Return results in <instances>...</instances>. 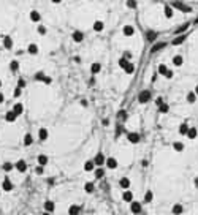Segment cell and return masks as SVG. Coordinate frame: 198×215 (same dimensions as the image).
<instances>
[{
  "label": "cell",
  "instance_id": "cell-18",
  "mask_svg": "<svg viewBox=\"0 0 198 215\" xmlns=\"http://www.w3.org/2000/svg\"><path fill=\"white\" fill-rule=\"evenodd\" d=\"M16 119H18V116L16 114H14V112L13 111H8V112H6V114H5V120H6V122H16Z\"/></svg>",
  "mask_w": 198,
  "mask_h": 215
},
{
  "label": "cell",
  "instance_id": "cell-57",
  "mask_svg": "<svg viewBox=\"0 0 198 215\" xmlns=\"http://www.w3.org/2000/svg\"><path fill=\"white\" fill-rule=\"evenodd\" d=\"M3 101H5V97H3V93L0 92V103H3Z\"/></svg>",
  "mask_w": 198,
  "mask_h": 215
},
{
  "label": "cell",
  "instance_id": "cell-25",
  "mask_svg": "<svg viewBox=\"0 0 198 215\" xmlns=\"http://www.w3.org/2000/svg\"><path fill=\"white\" fill-rule=\"evenodd\" d=\"M3 46H5V49H11V48H13V38H11V37H5V38H3Z\"/></svg>",
  "mask_w": 198,
  "mask_h": 215
},
{
  "label": "cell",
  "instance_id": "cell-17",
  "mask_svg": "<svg viewBox=\"0 0 198 215\" xmlns=\"http://www.w3.org/2000/svg\"><path fill=\"white\" fill-rule=\"evenodd\" d=\"M37 161H38V166H46L48 165V161H49V158L46 157V155H38V158H37Z\"/></svg>",
  "mask_w": 198,
  "mask_h": 215
},
{
  "label": "cell",
  "instance_id": "cell-39",
  "mask_svg": "<svg viewBox=\"0 0 198 215\" xmlns=\"http://www.w3.org/2000/svg\"><path fill=\"white\" fill-rule=\"evenodd\" d=\"M14 168L13 163H10V161H6V163H3V171H6V173H10L11 169Z\"/></svg>",
  "mask_w": 198,
  "mask_h": 215
},
{
  "label": "cell",
  "instance_id": "cell-35",
  "mask_svg": "<svg viewBox=\"0 0 198 215\" xmlns=\"http://www.w3.org/2000/svg\"><path fill=\"white\" fill-rule=\"evenodd\" d=\"M163 11H165V18H168V19H170V18H173V16H174V11H173L171 6H168V5H166Z\"/></svg>",
  "mask_w": 198,
  "mask_h": 215
},
{
  "label": "cell",
  "instance_id": "cell-43",
  "mask_svg": "<svg viewBox=\"0 0 198 215\" xmlns=\"http://www.w3.org/2000/svg\"><path fill=\"white\" fill-rule=\"evenodd\" d=\"M45 78H46V75L43 71H38L37 75H35V79H37V81H45Z\"/></svg>",
  "mask_w": 198,
  "mask_h": 215
},
{
  "label": "cell",
  "instance_id": "cell-6",
  "mask_svg": "<svg viewBox=\"0 0 198 215\" xmlns=\"http://www.w3.org/2000/svg\"><path fill=\"white\" fill-rule=\"evenodd\" d=\"M130 210H132V214H139L141 212V202H138V201H132L130 202Z\"/></svg>",
  "mask_w": 198,
  "mask_h": 215
},
{
  "label": "cell",
  "instance_id": "cell-9",
  "mask_svg": "<svg viewBox=\"0 0 198 215\" xmlns=\"http://www.w3.org/2000/svg\"><path fill=\"white\" fill-rule=\"evenodd\" d=\"M71 38H73V41H75V43H81L84 40V33L81 32V30H75L73 35H71Z\"/></svg>",
  "mask_w": 198,
  "mask_h": 215
},
{
  "label": "cell",
  "instance_id": "cell-58",
  "mask_svg": "<svg viewBox=\"0 0 198 215\" xmlns=\"http://www.w3.org/2000/svg\"><path fill=\"white\" fill-rule=\"evenodd\" d=\"M141 166H147V160H141Z\"/></svg>",
  "mask_w": 198,
  "mask_h": 215
},
{
  "label": "cell",
  "instance_id": "cell-7",
  "mask_svg": "<svg viewBox=\"0 0 198 215\" xmlns=\"http://www.w3.org/2000/svg\"><path fill=\"white\" fill-rule=\"evenodd\" d=\"M122 33L125 35V37H133V35H135V27H133V25H130V24L124 25Z\"/></svg>",
  "mask_w": 198,
  "mask_h": 215
},
{
  "label": "cell",
  "instance_id": "cell-26",
  "mask_svg": "<svg viewBox=\"0 0 198 215\" xmlns=\"http://www.w3.org/2000/svg\"><path fill=\"white\" fill-rule=\"evenodd\" d=\"M103 29H105V22L103 21H95L94 22V30L95 32H102Z\"/></svg>",
  "mask_w": 198,
  "mask_h": 215
},
{
  "label": "cell",
  "instance_id": "cell-29",
  "mask_svg": "<svg viewBox=\"0 0 198 215\" xmlns=\"http://www.w3.org/2000/svg\"><path fill=\"white\" fill-rule=\"evenodd\" d=\"M177 131H179V135L185 136V135H187V131H189V125L187 123H181L179 125V130H177Z\"/></svg>",
  "mask_w": 198,
  "mask_h": 215
},
{
  "label": "cell",
  "instance_id": "cell-53",
  "mask_svg": "<svg viewBox=\"0 0 198 215\" xmlns=\"http://www.w3.org/2000/svg\"><path fill=\"white\" fill-rule=\"evenodd\" d=\"M165 78H168V79H171V78H173V71H171V70H168V71L165 73Z\"/></svg>",
  "mask_w": 198,
  "mask_h": 215
},
{
  "label": "cell",
  "instance_id": "cell-41",
  "mask_svg": "<svg viewBox=\"0 0 198 215\" xmlns=\"http://www.w3.org/2000/svg\"><path fill=\"white\" fill-rule=\"evenodd\" d=\"M166 46V43H157V44L152 48V52H155V51H160V49H163Z\"/></svg>",
  "mask_w": 198,
  "mask_h": 215
},
{
  "label": "cell",
  "instance_id": "cell-49",
  "mask_svg": "<svg viewBox=\"0 0 198 215\" xmlns=\"http://www.w3.org/2000/svg\"><path fill=\"white\" fill-rule=\"evenodd\" d=\"M187 29H189V25H187V24H185V25H182V27H179V29H177V30H176V33H177V35H179V33H182V32H185V30H187Z\"/></svg>",
  "mask_w": 198,
  "mask_h": 215
},
{
  "label": "cell",
  "instance_id": "cell-5",
  "mask_svg": "<svg viewBox=\"0 0 198 215\" xmlns=\"http://www.w3.org/2000/svg\"><path fill=\"white\" fill-rule=\"evenodd\" d=\"M2 190L3 191H11L13 190V182L10 180V177H5L2 182Z\"/></svg>",
  "mask_w": 198,
  "mask_h": 215
},
{
  "label": "cell",
  "instance_id": "cell-22",
  "mask_svg": "<svg viewBox=\"0 0 198 215\" xmlns=\"http://www.w3.org/2000/svg\"><path fill=\"white\" fill-rule=\"evenodd\" d=\"M11 111H13L16 116H21V114H22V111H24V106H22L21 103H16V104L13 106V109H11Z\"/></svg>",
  "mask_w": 198,
  "mask_h": 215
},
{
  "label": "cell",
  "instance_id": "cell-32",
  "mask_svg": "<svg viewBox=\"0 0 198 215\" xmlns=\"http://www.w3.org/2000/svg\"><path fill=\"white\" fill-rule=\"evenodd\" d=\"M184 41H185V35H177V37L173 40V44L177 46V44H181V43H184Z\"/></svg>",
  "mask_w": 198,
  "mask_h": 215
},
{
  "label": "cell",
  "instance_id": "cell-20",
  "mask_svg": "<svg viewBox=\"0 0 198 215\" xmlns=\"http://www.w3.org/2000/svg\"><path fill=\"white\" fill-rule=\"evenodd\" d=\"M182 63H184V57H182V56L177 54V56L173 57V65L174 66H182Z\"/></svg>",
  "mask_w": 198,
  "mask_h": 215
},
{
  "label": "cell",
  "instance_id": "cell-63",
  "mask_svg": "<svg viewBox=\"0 0 198 215\" xmlns=\"http://www.w3.org/2000/svg\"><path fill=\"white\" fill-rule=\"evenodd\" d=\"M43 215H51V214H48V212H45V214H43Z\"/></svg>",
  "mask_w": 198,
  "mask_h": 215
},
{
  "label": "cell",
  "instance_id": "cell-28",
  "mask_svg": "<svg viewBox=\"0 0 198 215\" xmlns=\"http://www.w3.org/2000/svg\"><path fill=\"white\" fill-rule=\"evenodd\" d=\"M32 144H33V136L30 135V133H27V135L24 136V146L29 147V146H32Z\"/></svg>",
  "mask_w": 198,
  "mask_h": 215
},
{
  "label": "cell",
  "instance_id": "cell-50",
  "mask_svg": "<svg viewBox=\"0 0 198 215\" xmlns=\"http://www.w3.org/2000/svg\"><path fill=\"white\" fill-rule=\"evenodd\" d=\"M132 57H133V54H132L130 51H125V54H124V59H127V60L132 62Z\"/></svg>",
  "mask_w": 198,
  "mask_h": 215
},
{
  "label": "cell",
  "instance_id": "cell-3",
  "mask_svg": "<svg viewBox=\"0 0 198 215\" xmlns=\"http://www.w3.org/2000/svg\"><path fill=\"white\" fill-rule=\"evenodd\" d=\"M105 165H106L108 169H116L117 168V160H116L114 157H110V158H106V161H105Z\"/></svg>",
  "mask_w": 198,
  "mask_h": 215
},
{
  "label": "cell",
  "instance_id": "cell-47",
  "mask_svg": "<svg viewBox=\"0 0 198 215\" xmlns=\"http://www.w3.org/2000/svg\"><path fill=\"white\" fill-rule=\"evenodd\" d=\"M38 33H40V35H46V32H48V30H46V27L45 25H38Z\"/></svg>",
  "mask_w": 198,
  "mask_h": 215
},
{
  "label": "cell",
  "instance_id": "cell-38",
  "mask_svg": "<svg viewBox=\"0 0 198 215\" xmlns=\"http://www.w3.org/2000/svg\"><path fill=\"white\" fill-rule=\"evenodd\" d=\"M127 8H130V10H135L138 6V3H136V0H127Z\"/></svg>",
  "mask_w": 198,
  "mask_h": 215
},
{
  "label": "cell",
  "instance_id": "cell-21",
  "mask_svg": "<svg viewBox=\"0 0 198 215\" xmlns=\"http://www.w3.org/2000/svg\"><path fill=\"white\" fill-rule=\"evenodd\" d=\"M94 169H95L94 161H92V160H87V161L84 163V171H86V173H91V171H94Z\"/></svg>",
  "mask_w": 198,
  "mask_h": 215
},
{
  "label": "cell",
  "instance_id": "cell-62",
  "mask_svg": "<svg viewBox=\"0 0 198 215\" xmlns=\"http://www.w3.org/2000/svg\"><path fill=\"white\" fill-rule=\"evenodd\" d=\"M0 89H2V79H0Z\"/></svg>",
  "mask_w": 198,
  "mask_h": 215
},
{
  "label": "cell",
  "instance_id": "cell-19",
  "mask_svg": "<svg viewBox=\"0 0 198 215\" xmlns=\"http://www.w3.org/2000/svg\"><path fill=\"white\" fill-rule=\"evenodd\" d=\"M27 52L32 54V56H37V54H38V44H35V43H30L29 48H27Z\"/></svg>",
  "mask_w": 198,
  "mask_h": 215
},
{
  "label": "cell",
  "instance_id": "cell-10",
  "mask_svg": "<svg viewBox=\"0 0 198 215\" xmlns=\"http://www.w3.org/2000/svg\"><path fill=\"white\" fill-rule=\"evenodd\" d=\"M29 18H30V21H32V22H40V21H41V14L38 13L37 10H32V11H30Z\"/></svg>",
  "mask_w": 198,
  "mask_h": 215
},
{
  "label": "cell",
  "instance_id": "cell-12",
  "mask_svg": "<svg viewBox=\"0 0 198 215\" xmlns=\"http://www.w3.org/2000/svg\"><path fill=\"white\" fill-rule=\"evenodd\" d=\"M127 139H129V142L130 144H136V142H139V135L138 133H129V135H127Z\"/></svg>",
  "mask_w": 198,
  "mask_h": 215
},
{
  "label": "cell",
  "instance_id": "cell-60",
  "mask_svg": "<svg viewBox=\"0 0 198 215\" xmlns=\"http://www.w3.org/2000/svg\"><path fill=\"white\" fill-rule=\"evenodd\" d=\"M51 2H52V3H56V5H57V3H60L62 0H51Z\"/></svg>",
  "mask_w": 198,
  "mask_h": 215
},
{
  "label": "cell",
  "instance_id": "cell-13",
  "mask_svg": "<svg viewBox=\"0 0 198 215\" xmlns=\"http://www.w3.org/2000/svg\"><path fill=\"white\" fill-rule=\"evenodd\" d=\"M122 199H124L125 202H132V201H133V193H132V190H124Z\"/></svg>",
  "mask_w": 198,
  "mask_h": 215
},
{
  "label": "cell",
  "instance_id": "cell-2",
  "mask_svg": "<svg viewBox=\"0 0 198 215\" xmlns=\"http://www.w3.org/2000/svg\"><path fill=\"white\" fill-rule=\"evenodd\" d=\"M151 100V92L149 90H143V92H139V95H138V101L139 103H147V101Z\"/></svg>",
  "mask_w": 198,
  "mask_h": 215
},
{
  "label": "cell",
  "instance_id": "cell-24",
  "mask_svg": "<svg viewBox=\"0 0 198 215\" xmlns=\"http://www.w3.org/2000/svg\"><path fill=\"white\" fill-rule=\"evenodd\" d=\"M171 212L174 215H181L182 212H184V207H182V204H174L173 209H171Z\"/></svg>",
  "mask_w": 198,
  "mask_h": 215
},
{
  "label": "cell",
  "instance_id": "cell-15",
  "mask_svg": "<svg viewBox=\"0 0 198 215\" xmlns=\"http://www.w3.org/2000/svg\"><path fill=\"white\" fill-rule=\"evenodd\" d=\"M79 214H81V206L73 204L68 207V215H79Z\"/></svg>",
  "mask_w": 198,
  "mask_h": 215
},
{
  "label": "cell",
  "instance_id": "cell-11",
  "mask_svg": "<svg viewBox=\"0 0 198 215\" xmlns=\"http://www.w3.org/2000/svg\"><path fill=\"white\" fill-rule=\"evenodd\" d=\"M130 185H132V183H130V179L129 177H122L121 180H119V187H121L122 190H129Z\"/></svg>",
  "mask_w": 198,
  "mask_h": 215
},
{
  "label": "cell",
  "instance_id": "cell-30",
  "mask_svg": "<svg viewBox=\"0 0 198 215\" xmlns=\"http://www.w3.org/2000/svg\"><path fill=\"white\" fill-rule=\"evenodd\" d=\"M168 71V66H166L165 63H160L158 65V68H157V75H163L165 76V73Z\"/></svg>",
  "mask_w": 198,
  "mask_h": 215
},
{
  "label": "cell",
  "instance_id": "cell-36",
  "mask_svg": "<svg viewBox=\"0 0 198 215\" xmlns=\"http://www.w3.org/2000/svg\"><path fill=\"white\" fill-rule=\"evenodd\" d=\"M94 174H95L97 179H102L103 176H105V169H103V168H95V169H94Z\"/></svg>",
  "mask_w": 198,
  "mask_h": 215
},
{
  "label": "cell",
  "instance_id": "cell-61",
  "mask_svg": "<svg viewBox=\"0 0 198 215\" xmlns=\"http://www.w3.org/2000/svg\"><path fill=\"white\" fill-rule=\"evenodd\" d=\"M193 92H195V95L198 97V85H195V90H193Z\"/></svg>",
  "mask_w": 198,
  "mask_h": 215
},
{
  "label": "cell",
  "instance_id": "cell-8",
  "mask_svg": "<svg viewBox=\"0 0 198 215\" xmlns=\"http://www.w3.org/2000/svg\"><path fill=\"white\" fill-rule=\"evenodd\" d=\"M45 210H46L48 214H52L54 210H56V204H54V201H51V199L45 201Z\"/></svg>",
  "mask_w": 198,
  "mask_h": 215
},
{
  "label": "cell",
  "instance_id": "cell-27",
  "mask_svg": "<svg viewBox=\"0 0 198 215\" xmlns=\"http://www.w3.org/2000/svg\"><path fill=\"white\" fill-rule=\"evenodd\" d=\"M100 70H102V63H98V62H95V63H92V66H91V71H92V75H97V73H100Z\"/></svg>",
  "mask_w": 198,
  "mask_h": 215
},
{
  "label": "cell",
  "instance_id": "cell-14",
  "mask_svg": "<svg viewBox=\"0 0 198 215\" xmlns=\"http://www.w3.org/2000/svg\"><path fill=\"white\" fill-rule=\"evenodd\" d=\"M187 136L189 139H195L197 136H198V128H195V127H189V131H187Z\"/></svg>",
  "mask_w": 198,
  "mask_h": 215
},
{
  "label": "cell",
  "instance_id": "cell-40",
  "mask_svg": "<svg viewBox=\"0 0 198 215\" xmlns=\"http://www.w3.org/2000/svg\"><path fill=\"white\" fill-rule=\"evenodd\" d=\"M146 37H147V40H149V41H154L155 38H157V33L152 32V30H149V32L146 33Z\"/></svg>",
  "mask_w": 198,
  "mask_h": 215
},
{
  "label": "cell",
  "instance_id": "cell-34",
  "mask_svg": "<svg viewBox=\"0 0 198 215\" xmlns=\"http://www.w3.org/2000/svg\"><path fill=\"white\" fill-rule=\"evenodd\" d=\"M124 71H125L127 75H132V73L135 71V65L132 63V62H129V63L125 65V68H124Z\"/></svg>",
  "mask_w": 198,
  "mask_h": 215
},
{
  "label": "cell",
  "instance_id": "cell-51",
  "mask_svg": "<svg viewBox=\"0 0 198 215\" xmlns=\"http://www.w3.org/2000/svg\"><path fill=\"white\" fill-rule=\"evenodd\" d=\"M117 116L121 117V120H125V119H127V112H125V111H119Z\"/></svg>",
  "mask_w": 198,
  "mask_h": 215
},
{
  "label": "cell",
  "instance_id": "cell-4",
  "mask_svg": "<svg viewBox=\"0 0 198 215\" xmlns=\"http://www.w3.org/2000/svg\"><path fill=\"white\" fill-rule=\"evenodd\" d=\"M14 168H16L19 173H25V171H27V163H25V160H18V161L14 163Z\"/></svg>",
  "mask_w": 198,
  "mask_h": 215
},
{
  "label": "cell",
  "instance_id": "cell-42",
  "mask_svg": "<svg viewBox=\"0 0 198 215\" xmlns=\"http://www.w3.org/2000/svg\"><path fill=\"white\" fill-rule=\"evenodd\" d=\"M158 111H160V112H168L170 111V106L166 103H162L160 106H158Z\"/></svg>",
  "mask_w": 198,
  "mask_h": 215
},
{
  "label": "cell",
  "instance_id": "cell-59",
  "mask_svg": "<svg viewBox=\"0 0 198 215\" xmlns=\"http://www.w3.org/2000/svg\"><path fill=\"white\" fill-rule=\"evenodd\" d=\"M193 183H195V187H198V177L193 179Z\"/></svg>",
  "mask_w": 198,
  "mask_h": 215
},
{
  "label": "cell",
  "instance_id": "cell-52",
  "mask_svg": "<svg viewBox=\"0 0 198 215\" xmlns=\"http://www.w3.org/2000/svg\"><path fill=\"white\" fill-rule=\"evenodd\" d=\"M24 85H25V81L21 78V79H19V82H18V87H19V89H22V87H24Z\"/></svg>",
  "mask_w": 198,
  "mask_h": 215
},
{
  "label": "cell",
  "instance_id": "cell-31",
  "mask_svg": "<svg viewBox=\"0 0 198 215\" xmlns=\"http://www.w3.org/2000/svg\"><path fill=\"white\" fill-rule=\"evenodd\" d=\"M94 190H95V185L92 182H87L86 185H84V191H86V193H94Z\"/></svg>",
  "mask_w": 198,
  "mask_h": 215
},
{
  "label": "cell",
  "instance_id": "cell-1",
  "mask_svg": "<svg viewBox=\"0 0 198 215\" xmlns=\"http://www.w3.org/2000/svg\"><path fill=\"white\" fill-rule=\"evenodd\" d=\"M92 161H94L95 168H102V166L105 165V161H106V157H105L102 152H98V154L94 157V160H92Z\"/></svg>",
  "mask_w": 198,
  "mask_h": 215
},
{
  "label": "cell",
  "instance_id": "cell-37",
  "mask_svg": "<svg viewBox=\"0 0 198 215\" xmlns=\"http://www.w3.org/2000/svg\"><path fill=\"white\" fill-rule=\"evenodd\" d=\"M10 70L11 71H18L19 70V62L18 60H11L10 62Z\"/></svg>",
  "mask_w": 198,
  "mask_h": 215
},
{
  "label": "cell",
  "instance_id": "cell-33",
  "mask_svg": "<svg viewBox=\"0 0 198 215\" xmlns=\"http://www.w3.org/2000/svg\"><path fill=\"white\" fill-rule=\"evenodd\" d=\"M184 147H185L184 142H179V141H176V142L173 144V149L176 152H182V150H184Z\"/></svg>",
  "mask_w": 198,
  "mask_h": 215
},
{
  "label": "cell",
  "instance_id": "cell-45",
  "mask_svg": "<svg viewBox=\"0 0 198 215\" xmlns=\"http://www.w3.org/2000/svg\"><path fill=\"white\" fill-rule=\"evenodd\" d=\"M152 201V191H146L144 195V202H151Z\"/></svg>",
  "mask_w": 198,
  "mask_h": 215
},
{
  "label": "cell",
  "instance_id": "cell-55",
  "mask_svg": "<svg viewBox=\"0 0 198 215\" xmlns=\"http://www.w3.org/2000/svg\"><path fill=\"white\" fill-rule=\"evenodd\" d=\"M162 103H163V98H162V97H158V98H157V101H155V104H157V106H160Z\"/></svg>",
  "mask_w": 198,
  "mask_h": 215
},
{
  "label": "cell",
  "instance_id": "cell-46",
  "mask_svg": "<svg viewBox=\"0 0 198 215\" xmlns=\"http://www.w3.org/2000/svg\"><path fill=\"white\" fill-rule=\"evenodd\" d=\"M174 6H176V8H179V10H184V11H190V8H189V6L182 5V3H174Z\"/></svg>",
  "mask_w": 198,
  "mask_h": 215
},
{
  "label": "cell",
  "instance_id": "cell-23",
  "mask_svg": "<svg viewBox=\"0 0 198 215\" xmlns=\"http://www.w3.org/2000/svg\"><path fill=\"white\" fill-rule=\"evenodd\" d=\"M197 98H198V97L195 95V92H189L187 93V97H185V100H187V103H190V104H193V103H195V101H197Z\"/></svg>",
  "mask_w": 198,
  "mask_h": 215
},
{
  "label": "cell",
  "instance_id": "cell-54",
  "mask_svg": "<svg viewBox=\"0 0 198 215\" xmlns=\"http://www.w3.org/2000/svg\"><path fill=\"white\" fill-rule=\"evenodd\" d=\"M21 89H19V87H16V90H14V97H16V98H18V97H21Z\"/></svg>",
  "mask_w": 198,
  "mask_h": 215
},
{
  "label": "cell",
  "instance_id": "cell-56",
  "mask_svg": "<svg viewBox=\"0 0 198 215\" xmlns=\"http://www.w3.org/2000/svg\"><path fill=\"white\" fill-rule=\"evenodd\" d=\"M43 82H45V84H51V82H52V79H51V78H49V76H46Z\"/></svg>",
  "mask_w": 198,
  "mask_h": 215
},
{
  "label": "cell",
  "instance_id": "cell-16",
  "mask_svg": "<svg viewBox=\"0 0 198 215\" xmlns=\"http://www.w3.org/2000/svg\"><path fill=\"white\" fill-rule=\"evenodd\" d=\"M48 136H49V131L46 130V128H40V130H38V139L40 141H46Z\"/></svg>",
  "mask_w": 198,
  "mask_h": 215
},
{
  "label": "cell",
  "instance_id": "cell-48",
  "mask_svg": "<svg viewBox=\"0 0 198 215\" xmlns=\"http://www.w3.org/2000/svg\"><path fill=\"white\" fill-rule=\"evenodd\" d=\"M35 173H37L38 176H41V174L45 173V168L43 166H37V168H35Z\"/></svg>",
  "mask_w": 198,
  "mask_h": 215
},
{
  "label": "cell",
  "instance_id": "cell-44",
  "mask_svg": "<svg viewBox=\"0 0 198 215\" xmlns=\"http://www.w3.org/2000/svg\"><path fill=\"white\" fill-rule=\"evenodd\" d=\"M129 62H130V60H127V59H124V57H122V59H119V66H121V68L124 70V68H125V65L129 63Z\"/></svg>",
  "mask_w": 198,
  "mask_h": 215
}]
</instances>
